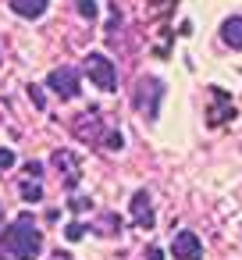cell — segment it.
<instances>
[{
	"label": "cell",
	"mask_w": 242,
	"mask_h": 260,
	"mask_svg": "<svg viewBox=\"0 0 242 260\" xmlns=\"http://www.w3.org/2000/svg\"><path fill=\"white\" fill-rule=\"evenodd\" d=\"M40 249H43V235L29 214L11 221L0 235V260H36Z\"/></svg>",
	"instance_id": "6da1fadb"
},
{
	"label": "cell",
	"mask_w": 242,
	"mask_h": 260,
	"mask_svg": "<svg viewBox=\"0 0 242 260\" xmlns=\"http://www.w3.org/2000/svg\"><path fill=\"white\" fill-rule=\"evenodd\" d=\"M86 75H89L103 93L118 89V72H114V64H111L103 54H89V57H86Z\"/></svg>",
	"instance_id": "7a4b0ae2"
},
{
	"label": "cell",
	"mask_w": 242,
	"mask_h": 260,
	"mask_svg": "<svg viewBox=\"0 0 242 260\" xmlns=\"http://www.w3.org/2000/svg\"><path fill=\"white\" fill-rule=\"evenodd\" d=\"M47 89L57 93V96H64V100H75L79 96V75L72 68H54L47 75Z\"/></svg>",
	"instance_id": "3957f363"
},
{
	"label": "cell",
	"mask_w": 242,
	"mask_h": 260,
	"mask_svg": "<svg viewBox=\"0 0 242 260\" xmlns=\"http://www.w3.org/2000/svg\"><path fill=\"white\" fill-rule=\"evenodd\" d=\"M171 249H175L178 260H203V242H199L196 232H178L175 242H171Z\"/></svg>",
	"instance_id": "277c9868"
},
{
	"label": "cell",
	"mask_w": 242,
	"mask_h": 260,
	"mask_svg": "<svg viewBox=\"0 0 242 260\" xmlns=\"http://www.w3.org/2000/svg\"><path fill=\"white\" fill-rule=\"evenodd\" d=\"M132 217L139 228H153V207H150V196L146 192H135L132 196Z\"/></svg>",
	"instance_id": "5b68a950"
},
{
	"label": "cell",
	"mask_w": 242,
	"mask_h": 260,
	"mask_svg": "<svg viewBox=\"0 0 242 260\" xmlns=\"http://www.w3.org/2000/svg\"><path fill=\"white\" fill-rule=\"evenodd\" d=\"M221 40H224L231 50H242V18H238V15L224 18V25H221Z\"/></svg>",
	"instance_id": "8992f818"
},
{
	"label": "cell",
	"mask_w": 242,
	"mask_h": 260,
	"mask_svg": "<svg viewBox=\"0 0 242 260\" xmlns=\"http://www.w3.org/2000/svg\"><path fill=\"white\" fill-rule=\"evenodd\" d=\"M47 4L50 0H11V11L22 15V18H40L47 11Z\"/></svg>",
	"instance_id": "52a82bcc"
},
{
	"label": "cell",
	"mask_w": 242,
	"mask_h": 260,
	"mask_svg": "<svg viewBox=\"0 0 242 260\" xmlns=\"http://www.w3.org/2000/svg\"><path fill=\"white\" fill-rule=\"evenodd\" d=\"M22 200H29V203H40V200H43V189H40V182H25V185H22Z\"/></svg>",
	"instance_id": "ba28073f"
},
{
	"label": "cell",
	"mask_w": 242,
	"mask_h": 260,
	"mask_svg": "<svg viewBox=\"0 0 242 260\" xmlns=\"http://www.w3.org/2000/svg\"><path fill=\"white\" fill-rule=\"evenodd\" d=\"M15 168V150H0V175Z\"/></svg>",
	"instance_id": "9c48e42d"
},
{
	"label": "cell",
	"mask_w": 242,
	"mask_h": 260,
	"mask_svg": "<svg viewBox=\"0 0 242 260\" xmlns=\"http://www.w3.org/2000/svg\"><path fill=\"white\" fill-rule=\"evenodd\" d=\"M79 11H82L86 18H96V4H93V0H79Z\"/></svg>",
	"instance_id": "30bf717a"
},
{
	"label": "cell",
	"mask_w": 242,
	"mask_h": 260,
	"mask_svg": "<svg viewBox=\"0 0 242 260\" xmlns=\"http://www.w3.org/2000/svg\"><path fill=\"white\" fill-rule=\"evenodd\" d=\"M29 96H32V100H36V107H47V104H43V93H40V89H36V86H29Z\"/></svg>",
	"instance_id": "8fae6325"
},
{
	"label": "cell",
	"mask_w": 242,
	"mask_h": 260,
	"mask_svg": "<svg viewBox=\"0 0 242 260\" xmlns=\"http://www.w3.org/2000/svg\"><path fill=\"white\" fill-rule=\"evenodd\" d=\"M121 143H125L121 136H107V146H111V150H121Z\"/></svg>",
	"instance_id": "7c38bea8"
},
{
	"label": "cell",
	"mask_w": 242,
	"mask_h": 260,
	"mask_svg": "<svg viewBox=\"0 0 242 260\" xmlns=\"http://www.w3.org/2000/svg\"><path fill=\"white\" fill-rule=\"evenodd\" d=\"M82 232H86V228H82V224H68V239H79V235H82Z\"/></svg>",
	"instance_id": "4fadbf2b"
},
{
	"label": "cell",
	"mask_w": 242,
	"mask_h": 260,
	"mask_svg": "<svg viewBox=\"0 0 242 260\" xmlns=\"http://www.w3.org/2000/svg\"><path fill=\"white\" fill-rule=\"evenodd\" d=\"M146 260H164V253H160V249H150V253H146Z\"/></svg>",
	"instance_id": "5bb4252c"
},
{
	"label": "cell",
	"mask_w": 242,
	"mask_h": 260,
	"mask_svg": "<svg viewBox=\"0 0 242 260\" xmlns=\"http://www.w3.org/2000/svg\"><path fill=\"white\" fill-rule=\"evenodd\" d=\"M0 217H4V207H0Z\"/></svg>",
	"instance_id": "9a60e30c"
}]
</instances>
